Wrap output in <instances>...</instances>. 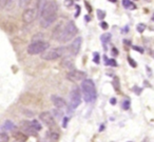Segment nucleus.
I'll return each instance as SVG.
<instances>
[{
	"label": "nucleus",
	"instance_id": "nucleus-1",
	"mask_svg": "<svg viewBox=\"0 0 154 142\" xmlns=\"http://www.w3.org/2000/svg\"><path fill=\"white\" fill-rule=\"evenodd\" d=\"M82 91L84 95V99L86 102L91 103L96 99V87L91 79H86L82 83Z\"/></svg>",
	"mask_w": 154,
	"mask_h": 142
},
{
	"label": "nucleus",
	"instance_id": "nucleus-2",
	"mask_svg": "<svg viewBox=\"0 0 154 142\" xmlns=\"http://www.w3.org/2000/svg\"><path fill=\"white\" fill-rule=\"evenodd\" d=\"M78 33V30L76 28V24L73 21H69L66 26H63V29H62V32L60 34L59 38H58L57 41L59 42H69L70 40H72L76 34Z\"/></svg>",
	"mask_w": 154,
	"mask_h": 142
},
{
	"label": "nucleus",
	"instance_id": "nucleus-3",
	"mask_svg": "<svg viewBox=\"0 0 154 142\" xmlns=\"http://www.w3.org/2000/svg\"><path fill=\"white\" fill-rule=\"evenodd\" d=\"M50 47V43L45 40H36L30 43L28 47V53L30 55H38V54L43 53Z\"/></svg>",
	"mask_w": 154,
	"mask_h": 142
},
{
	"label": "nucleus",
	"instance_id": "nucleus-4",
	"mask_svg": "<svg viewBox=\"0 0 154 142\" xmlns=\"http://www.w3.org/2000/svg\"><path fill=\"white\" fill-rule=\"evenodd\" d=\"M66 53V47H55V49H52L50 51H45L43 53H41V59L48 60V61H51V60H56L58 58H61L62 56Z\"/></svg>",
	"mask_w": 154,
	"mask_h": 142
},
{
	"label": "nucleus",
	"instance_id": "nucleus-5",
	"mask_svg": "<svg viewBox=\"0 0 154 142\" xmlns=\"http://www.w3.org/2000/svg\"><path fill=\"white\" fill-rule=\"evenodd\" d=\"M38 17V12H37L36 5L33 8H26L22 14V21L26 24H31L32 22H34L36 20V18Z\"/></svg>",
	"mask_w": 154,
	"mask_h": 142
},
{
	"label": "nucleus",
	"instance_id": "nucleus-6",
	"mask_svg": "<svg viewBox=\"0 0 154 142\" xmlns=\"http://www.w3.org/2000/svg\"><path fill=\"white\" fill-rule=\"evenodd\" d=\"M82 102V92H80L79 87L75 86L71 92V97H70V105L69 107L74 110L77 106L79 105Z\"/></svg>",
	"mask_w": 154,
	"mask_h": 142
},
{
	"label": "nucleus",
	"instance_id": "nucleus-7",
	"mask_svg": "<svg viewBox=\"0 0 154 142\" xmlns=\"http://www.w3.org/2000/svg\"><path fill=\"white\" fill-rule=\"evenodd\" d=\"M39 118L40 120L45 123V125H47L50 128H53L56 126V122H55V117L51 114L50 112H42L39 115Z\"/></svg>",
	"mask_w": 154,
	"mask_h": 142
},
{
	"label": "nucleus",
	"instance_id": "nucleus-8",
	"mask_svg": "<svg viewBox=\"0 0 154 142\" xmlns=\"http://www.w3.org/2000/svg\"><path fill=\"white\" fill-rule=\"evenodd\" d=\"M82 44V37H76V38L71 42V44L69 45V47H68L69 52H70L73 56H76L77 54L79 53Z\"/></svg>",
	"mask_w": 154,
	"mask_h": 142
},
{
	"label": "nucleus",
	"instance_id": "nucleus-9",
	"mask_svg": "<svg viewBox=\"0 0 154 142\" xmlns=\"http://www.w3.org/2000/svg\"><path fill=\"white\" fill-rule=\"evenodd\" d=\"M66 78L69 80L73 81V82H78V81H82L86 78V73L82 72V71L72 70L71 72H69L66 74Z\"/></svg>",
	"mask_w": 154,
	"mask_h": 142
},
{
	"label": "nucleus",
	"instance_id": "nucleus-10",
	"mask_svg": "<svg viewBox=\"0 0 154 142\" xmlns=\"http://www.w3.org/2000/svg\"><path fill=\"white\" fill-rule=\"evenodd\" d=\"M20 128L26 135H32V136H36L37 131L33 128L32 124H31V121L29 120H23L20 122Z\"/></svg>",
	"mask_w": 154,
	"mask_h": 142
},
{
	"label": "nucleus",
	"instance_id": "nucleus-11",
	"mask_svg": "<svg viewBox=\"0 0 154 142\" xmlns=\"http://www.w3.org/2000/svg\"><path fill=\"white\" fill-rule=\"evenodd\" d=\"M52 99V102H53V104L56 106V108H62L64 107V106L66 105V102L64 101L63 98L59 97V96H56V95H53L51 97Z\"/></svg>",
	"mask_w": 154,
	"mask_h": 142
},
{
	"label": "nucleus",
	"instance_id": "nucleus-12",
	"mask_svg": "<svg viewBox=\"0 0 154 142\" xmlns=\"http://www.w3.org/2000/svg\"><path fill=\"white\" fill-rule=\"evenodd\" d=\"M60 64H61V66H63L64 68H68V70H74L75 68L74 60L70 57H63Z\"/></svg>",
	"mask_w": 154,
	"mask_h": 142
},
{
	"label": "nucleus",
	"instance_id": "nucleus-13",
	"mask_svg": "<svg viewBox=\"0 0 154 142\" xmlns=\"http://www.w3.org/2000/svg\"><path fill=\"white\" fill-rule=\"evenodd\" d=\"M62 29H63V24L60 22V23H58L57 26L54 28L53 32H52V38L55 39V40H58V38H59L60 34H61V32H62Z\"/></svg>",
	"mask_w": 154,
	"mask_h": 142
},
{
	"label": "nucleus",
	"instance_id": "nucleus-14",
	"mask_svg": "<svg viewBox=\"0 0 154 142\" xmlns=\"http://www.w3.org/2000/svg\"><path fill=\"white\" fill-rule=\"evenodd\" d=\"M48 138L51 140L52 142H57L59 140V134L57 131H48Z\"/></svg>",
	"mask_w": 154,
	"mask_h": 142
},
{
	"label": "nucleus",
	"instance_id": "nucleus-15",
	"mask_svg": "<svg viewBox=\"0 0 154 142\" xmlns=\"http://www.w3.org/2000/svg\"><path fill=\"white\" fill-rule=\"evenodd\" d=\"M2 128L5 129V131H13V129L15 128V124H14L11 120H7L5 122V124H3Z\"/></svg>",
	"mask_w": 154,
	"mask_h": 142
},
{
	"label": "nucleus",
	"instance_id": "nucleus-16",
	"mask_svg": "<svg viewBox=\"0 0 154 142\" xmlns=\"http://www.w3.org/2000/svg\"><path fill=\"white\" fill-rule=\"evenodd\" d=\"M101 39V42H103V47H107V44L110 42V40H111V35L109 34V33H107V34H103V36L100 37Z\"/></svg>",
	"mask_w": 154,
	"mask_h": 142
},
{
	"label": "nucleus",
	"instance_id": "nucleus-17",
	"mask_svg": "<svg viewBox=\"0 0 154 142\" xmlns=\"http://www.w3.org/2000/svg\"><path fill=\"white\" fill-rule=\"evenodd\" d=\"M31 124H32L33 128H34L36 131H39L41 128H42V126H41V124L38 122V121L36 120V119H34V120H32V121H31Z\"/></svg>",
	"mask_w": 154,
	"mask_h": 142
},
{
	"label": "nucleus",
	"instance_id": "nucleus-18",
	"mask_svg": "<svg viewBox=\"0 0 154 142\" xmlns=\"http://www.w3.org/2000/svg\"><path fill=\"white\" fill-rule=\"evenodd\" d=\"M14 137L16 138V140H21V141H26L28 139V136L24 135L23 133H19V131L14 134Z\"/></svg>",
	"mask_w": 154,
	"mask_h": 142
},
{
	"label": "nucleus",
	"instance_id": "nucleus-19",
	"mask_svg": "<svg viewBox=\"0 0 154 142\" xmlns=\"http://www.w3.org/2000/svg\"><path fill=\"white\" fill-rule=\"evenodd\" d=\"M31 1H32V0H18V5H19V7L22 8V9H26L31 3Z\"/></svg>",
	"mask_w": 154,
	"mask_h": 142
},
{
	"label": "nucleus",
	"instance_id": "nucleus-20",
	"mask_svg": "<svg viewBox=\"0 0 154 142\" xmlns=\"http://www.w3.org/2000/svg\"><path fill=\"white\" fill-rule=\"evenodd\" d=\"M9 140L10 137L7 133H3V131L0 133V142H9Z\"/></svg>",
	"mask_w": 154,
	"mask_h": 142
},
{
	"label": "nucleus",
	"instance_id": "nucleus-21",
	"mask_svg": "<svg viewBox=\"0 0 154 142\" xmlns=\"http://www.w3.org/2000/svg\"><path fill=\"white\" fill-rule=\"evenodd\" d=\"M11 1L12 0H0V8H1V9H5V8L10 5Z\"/></svg>",
	"mask_w": 154,
	"mask_h": 142
},
{
	"label": "nucleus",
	"instance_id": "nucleus-22",
	"mask_svg": "<svg viewBox=\"0 0 154 142\" xmlns=\"http://www.w3.org/2000/svg\"><path fill=\"white\" fill-rule=\"evenodd\" d=\"M105 59H106V64H107V65H112V66H116V65H117L115 59H108L107 57H105Z\"/></svg>",
	"mask_w": 154,
	"mask_h": 142
},
{
	"label": "nucleus",
	"instance_id": "nucleus-23",
	"mask_svg": "<svg viewBox=\"0 0 154 142\" xmlns=\"http://www.w3.org/2000/svg\"><path fill=\"white\" fill-rule=\"evenodd\" d=\"M96 14H97V17H98V19H100V20H103V18H105V16H106V13L103 11H101V10H97Z\"/></svg>",
	"mask_w": 154,
	"mask_h": 142
},
{
	"label": "nucleus",
	"instance_id": "nucleus-24",
	"mask_svg": "<svg viewBox=\"0 0 154 142\" xmlns=\"http://www.w3.org/2000/svg\"><path fill=\"white\" fill-rule=\"evenodd\" d=\"M136 30H137V32L141 34V33H143V31L146 30V26L143 23H139L138 26H136Z\"/></svg>",
	"mask_w": 154,
	"mask_h": 142
},
{
	"label": "nucleus",
	"instance_id": "nucleus-25",
	"mask_svg": "<svg viewBox=\"0 0 154 142\" xmlns=\"http://www.w3.org/2000/svg\"><path fill=\"white\" fill-rule=\"evenodd\" d=\"M113 85H114V89H116V91H118L119 89V80H118L117 77H114V82H113Z\"/></svg>",
	"mask_w": 154,
	"mask_h": 142
},
{
	"label": "nucleus",
	"instance_id": "nucleus-26",
	"mask_svg": "<svg viewBox=\"0 0 154 142\" xmlns=\"http://www.w3.org/2000/svg\"><path fill=\"white\" fill-rule=\"evenodd\" d=\"M74 5V0H64V5L66 8H71Z\"/></svg>",
	"mask_w": 154,
	"mask_h": 142
},
{
	"label": "nucleus",
	"instance_id": "nucleus-27",
	"mask_svg": "<svg viewBox=\"0 0 154 142\" xmlns=\"http://www.w3.org/2000/svg\"><path fill=\"white\" fill-rule=\"evenodd\" d=\"M122 107H124V110H129V107H130V101L129 100H125L124 103H122Z\"/></svg>",
	"mask_w": 154,
	"mask_h": 142
},
{
	"label": "nucleus",
	"instance_id": "nucleus-28",
	"mask_svg": "<svg viewBox=\"0 0 154 142\" xmlns=\"http://www.w3.org/2000/svg\"><path fill=\"white\" fill-rule=\"evenodd\" d=\"M131 3H132L131 2V0H122V5H124L126 9H129Z\"/></svg>",
	"mask_w": 154,
	"mask_h": 142
},
{
	"label": "nucleus",
	"instance_id": "nucleus-29",
	"mask_svg": "<svg viewBox=\"0 0 154 142\" xmlns=\"http://www.w3.org/2000/svg\"><path fill=\"white\" fill-rule=\"evenodd\" d=\"M128 62H129V63L131 64V66H132V68H136V66H137L136 62H135L134 60H133V59H132V58H131V57H128Z\"/></svg>",
	"mask_w": 154,
	"mask_h": 142
},
{
	"label": "nucleus",
	"instance_id": "nucleus-30",
	"mask_svg": "<svg viewBox=\"0 0 154 142\" xmlns=\"http://www.w3.org/2000/svg\"><path fill=\"white\" fill-rule=\"evenodd\" d=\"M93 61H94L96 64L99 63V54L97 53V52L96 53H94V59H93Z\"/></svg>",
	"mask_w": 154,
	"mask_h": 142
},
{
	"label": "nucleus",
	"instance_id": "nucleus-31",
	"mask_svg": "<svg viewBox=\"0 0 154 142\" xmlns=\"http://www.w3.org/2000/svg\"><path fill=\"white\" fill-rule=\"evenodd\" d=\"M68 121H69V118H68V117H64V118H63V121H62V126H63L64 128H66V125H68Z\"/></svg>",
	"mask_w": 154,
	"mask_h": 142
},
{
	"label": "nucleus",
	"instance_id": "nucleus-32",
	"mask_svg": "<svg viewBox=\"0 0 154 142\" xmlns=\"http://www.w3.org/2000/svg\"><path fill=\"white\" fill-rule=\"evenodd\" d=\"M133 91L135 92V94L139 95V94H140V92H141V89H140V87H138V86H134V87H133Z\"/></svg>",
	"mask_w": 154,
	"mask_h": 142
},
{
	"label": "nucleus",
	"instance_id": "nucleus-33",
	"mask_svg": "<svg viewBox=\"0 0 154 142\" xmlns=\"http://www.w3.org/2000/svg\"><path fill=\"white\" fill-rule=\"evenodd\" d=\"M100 26H101V29H103V30H107V29L109 28V26H108L107 22H101Z\"/></svg>",
	"mask_w": 154,
	"mask_h": 142
},
{
	"label": "nucleus",
	"instance_id": "nucleus-34",
	"mask_svg": "<svg viewBox=\"0 0 154 142\" xmlns=\"http://www.w3.org/2000/svg\"><path fill=\"white\" fill-rule=\"evenodd\" d=\"M80 14V7H76V13H75V17H78Z\"/></svg>",
	"mask_w": 154,
	"mask_h": 142
},
{
	"label": "nucleus",
	"instance_id": "nucleus-35",
	"mask_svg": "<svg viewBox=\"0 0 154 142\" xmlns=\"http://www.w3.org/2000/svg\"><path fill=\"white\" fill-rule=\"evenodd\" d=\"M133 49H134V50H136V51H138L139 53H141V54L143 53V50L141 49V47H133Z\"/></svg>",
	"mask_w": 154,
	"mask_h": 142
},
{
	"label": "nucleus",
	"instance_id": "nucleus-36",
	"mask_svg": "<svg viewBox=\"0 0 154 142\" xmlns=\"http://www.w3.org/2000/svg\"><path fill=\"white\" fill-rule=\"evenodd\" d=\"M110 103H111L112 105H115V104H116V99H115V98H111V99H110Z\"/></svg>",
	"mask_w": 154,
	"mask_h": 142
},
{
	"label": "nucleus",
	"instance_id": "nucleus-37",
	"mask_svg": "<svg viewBox=\"0 0 154 142\" xmlns=\"http://www.w3.org/2000/svg\"><path fill=\"white\" fill-rule=\"evenodd\" d=\"M141 142H150V139H149V137H146V138H143V140Z\"/></svg>",
	"mask_w": 154,
	"mask_h": 142
},
{
	"label": "nucleus",
	"instance_id": "nucleus-38",
	"mask_svg": "<svg viewBox=\"0 0 154 142\" xmlns=\"http://www.w3.org/2000/svg\"><path fill=\"white\" fill-rule=\"evenodd\" d=\"M105 129V124H101L100 127H99V131H103Z\"/></svg>",
	"mask_w": 154,
	"mask_h": 142
},
{
	"label": "nucleus",
	"instance_id": "nucleus-39",
	"mask_svg": "<svg viewBox=\"0 0 154 142\" xmlns=\"http://www.w3.org/2000/svg\"><path fill=\"white\" fill-rule=\"evenodd\" d=\"M112 51H113V54H114V55H117V54H118L117 50H116L115 47H113V50H112Z\"/></svg>",
	"mask_w": 154,
	"mask_h": 142
},
{
	"label": "nucleus",
	"instance_id": "nucleus-40",
	"mask_svg": "<svg viewBox=\"0 0 154 142\" xmlns=\"http://www.w3.org/2000/svg\"><path fill=\"white\" fill-rule=\"evenodd\" d=\"M124 42H125V44H129V45L131 44V43H130V41H128V40H125Z\"/></svg>",
	"mask_w": 154,
	"mask_h": 142
},
{
	"label": "nucleus",
	"instance_id": "nucleus-41",
	"mask_svg": "<svg viewBox=\"0 0 154 142\" xmlns=\"http://www.w3.org/2000/svg\"><path fill=\"white\" fill-rule=\"evenodd\" d=\"M14 142H26V141H21V140H15Z\"/></svg>",
	"mask_w": 154,
	"mask_h": 142
},
{
	"label": "nucleus",
	"instance_id": "nucleus-42",
	"mask_svg": "<svg viewBox=\"0 0 154 142\" xmlns=\"http://www.w3.org/2000/svg\"><path fill=\"white\" fill-rule=\"evenodd\" d=\"M109 1H111V2H115L116 0H109Z\"/></svg>",
	"mask_w": 154,
	"mask_h": 142
},
{
	"label": "nucleus",
	"instance_id": "nucleus-43",
	"mask_svg": "<svg viewBox=\"0 0 154 142\" xmlns=\"http://www.w3.org/2000/svg\"><path fill=\"white\" fill-rule=\"evenodd\" d=\"M128 142H131V141H128Z\"/></svg>",
	"mask_w": 154,
	"mask_h": 142
}]
</instances>
